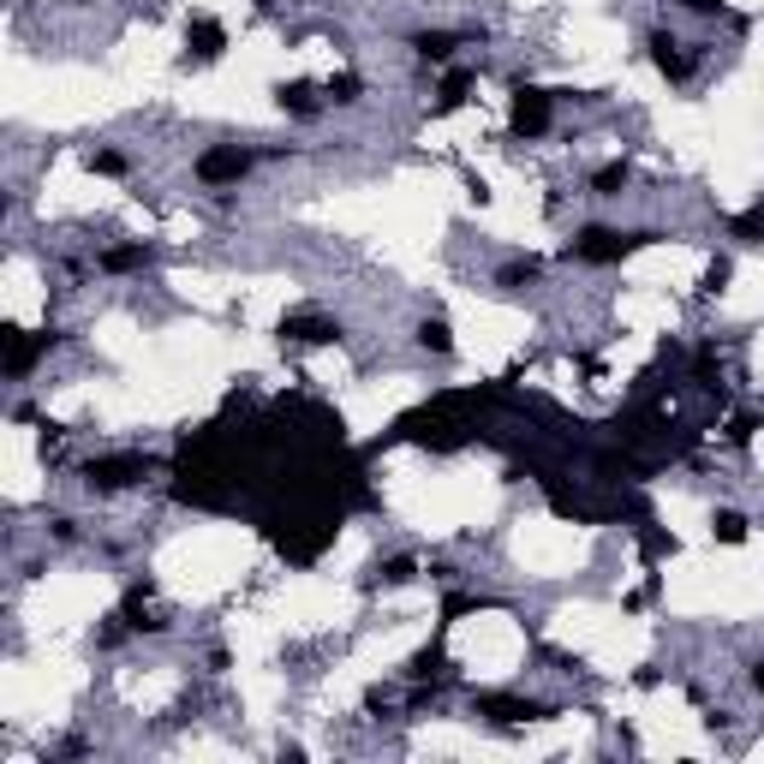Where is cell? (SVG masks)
I'll return each mask as SVG.
<instances>
[{"instance_id": "2e32d148", "label": "cell", "mask_w": 764, "mask_h": 764, "mask_svg": "<svg viewBox=\"0 0 764 764\" xmlns=\"http://www.w3.org/2000/svg\"><path fill=\"white\" fill-rule=\"evenodd\" d=\"M747 687H753V693L764 699V657H753V669H747Z\"/></svg>"}, {"instance_id": "9c48e42d", "label": "cell", "mask_w": 764, "mask_h": 764, "mask_svg": "<svg viewBox=\"0 0 764 764\" xmlns=\"http://www.w3.org/2000/svg\"><path fill=\"white\" fill-rule=\"evenodd\" d=\"M413 347L430 359H454V323L449 317H418L413 323Z\"/></svg>"}, {"instance_id": "8fae6325", "label": "cell", "mask_w": 764, "mask_h": 764, "mask_svg": "<svg viewBox=\"0 0 764 764\" xmlns=\"http://www.w3.org/2000/svg\"><path fill=\"white\" fill-rule=\"evenodd\" d=\"M711 538L717 544H747L753 538V520H747L741 508H717V514H711Z\"/></svg>"}, {"instance_id": "7a4b0ae2", "label": "cell", "mask_w": 764, "mask_h": 764, "mask_svg": "<svg viewBox=\"0 0 764 764\" xmlns=\"http://www.w3.org/2000/svg\"><path fill=\"white\" fill-rule=\"evenodd\" d=\"M645 60L657 67V79L675 84V91H687V84L699 79V60H705V43H687L675 24H652L645 31Z\"/></svg>"}, {"instance_id": "5b68a950", "label": "cell", "mask_w": 764, "mask_h": 764, "mask_svg": "<svg viewBox=\"0 0 764 764\" xmlns=\"http://www.w3.org/2000/svg\"><path fill=\"white\" fill-rule=\"evenodd\" d=\"M150 258L156 251L144 246V239H126V246H102L96 251V275H144Z\"/></svg>"}, {"instance_id": "5bb4252c", "label": "cell", "mask_w": 764, "mask_h": 764, "mask_svg": "<svg viewBox=\"0 0 764 764\" xmlns=\"http://www.w3.org/2000/svg\"><path fill=\"white\" fill-rule=\"evenodd\" d=\"M418 568L425 562H413V556H389V562H377L371 585H406V580H418Z\"/></svg>"}, {"instance_id": "ba28073f", "label": "cell", "mask_w": 764, "mask_h": 764, "mask_svg": "<svg viewBox=\"0 0 764 764\" xmlns=\"http://www.w3.org/2000/svg\"><path fill=\"white\" fill-rule=\"evenodd\" d=\"M538 282H544V263L538 258H508V263H496V275H490L496 293H532Z\"/></svg>"}, {"instance_id": "3957f363", "label": "cell", "mask_w": 764, "mask_h": 764, "mask_svg": "<svg viewBox=\"0 0 764 764\" xmlns=\"http://www.w3.org/2000/svg\"><path fill=\"white\" fill-rule=\"evenodd\" d=\"M508 126H514V138H544L556 126V102L544 91H520L514 96V114H508Z\"/></svg>"}, {"instance_id": "30bf717a", "label": "cell", "mask_w": 764, "mask_h": 764, "mask_svg": "<svg viewBox=\"0 0 764 764\" xmlns=\"http://www.w3.org/2000/svg\"><path fill=\"white\" fill-rule=\"evenodd\" d=\"M84 168L102 174V180H126V174H132V156H126L120 144H108V138H102V144L84 150Z\"/></svg>"}, {"instance_id": "8992f818", "label": "cell", "mask_w": 764, "mask_h": 764, "mask_svg": "<svg viewBox=\"0 0 764 764\" xmlns=\"http://www.w3.org/2000/svg\"><path fill=\"white\" fill-rule=\"evenodd\" d=\"M628 186H633V168H628L621 156L585 174V198H592V203H616V198H628Z\"/></svg>"}, {"instance_id": "6da1fadb", "label": "cell", "mask_w": 764, "mask_h": 764, "mask_svg": "<svg viewBox=\"0 0 764 764\" xmlns=\"http://www.w3.org/2000/svg\"><path fill=\"white\" fill-rule=\"evenodd\" d=\"M263 162H270V150L222 138V144H203L198 156H191V180L203 191H246V180L263 168Z\"/></svg>"}, {"instance_id": "4fadbf2b", "label": "cell", "mask_w": 764, "mask_h": 764, "mask_svg": "<svg viewBox=\"0 0 764 764\" xmlns=\"http://www.w3.org/2000/svg\"><path fill=\"white\" fill-rule=\"evenodd\" d=\"M729 239H735V246H764V203H753L747 215H735Z\"/></svg>"}, {"instance_id": "52a82bcc", "label": "cell", "mask_w": 764, "mask_h": 764, "mask_svg": "<svg viewBox=\"0 0 764 764\" xmlns=\"http://www.w3.org/2000/svg\"><path fill=\"white\" fill-rule=\"evenodd\" d=\"M222 48H227V31L215 19H191V31H186V67H203V60H222Z\"/></svg>"}, {"instance_id": "7c38bea8", "label": "cell", "mask_w": 764, "mask_h": 764, "mask_svg": "<svg viewBox=\"0 0 764 764\" xmlns=\"http://www.w3.org/2000/svg\"><path fill=\"white\" fill-rule=\"evenodd\" d=\"M43 538L60 544V550H72V544H84V532H79V520H72V514H60V508H55V514H43Z\"/></svg>"}, {"instance_id": "277c9868", "label": "cell", "mask_w": 764, "mask_h": 764, "mask_svg": "<svg viewBox=\"0 0 764 764\" xmlns=\"http://www.w3.org/2000/svg\"><path fill=\"white\" fill-rule=\"evenodd\" d=\"M275 102H282V114H293V120H323V114H329L323 84H311V79L282 84V91H275Z\"/></svg>"}, {"instance_id": "9a60e30c", "label": "cell", "mask_w": 764, "mask_h": 764, "mask_svg": "<svg viewBox=\"0 0 764 764\" xmlns=\"http://www.w3.org/2000/svg\"><path fill=\"white\" fill-rule=\"evenodd\" d=\"M675 12H687V19H723L729 0H675Z\"/></svg>"}]
</instances>
